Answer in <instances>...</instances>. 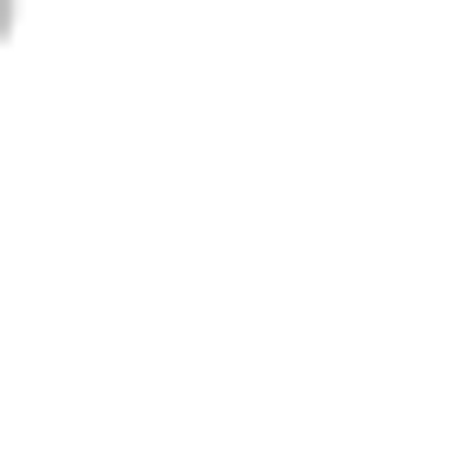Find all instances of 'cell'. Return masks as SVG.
Returning a JSON list of instances; mask_svg holds the SVG:
<instances>
[{
	"label": "cell",
	"mask_w": 467,
	"mask_h": 467,
	"mask_svg": "<svg viewBox=\"0 0 467 467\" xmlns=\"http://www.w3.org/2000/svg\"><path fill=\"white\" fill-rule=\"evenodd\" d=\"M0 34H12V0H0Z\"/></svg>",
	"instance_id": "6da1fadb"
}]
</instances>
